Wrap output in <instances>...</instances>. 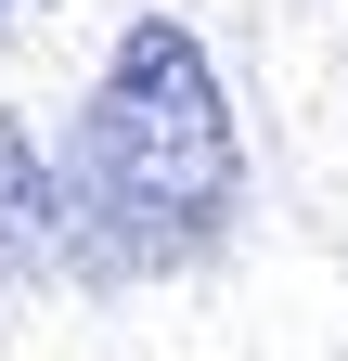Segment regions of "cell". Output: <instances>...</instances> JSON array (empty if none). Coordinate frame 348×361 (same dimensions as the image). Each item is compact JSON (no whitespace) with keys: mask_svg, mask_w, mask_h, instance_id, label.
<instances>
[{"mask_svg":"<svg viewBox=\"0 0 348 361\" xmlns=\"http://www.w3.org/2000/svg\"><path fill=\"white\" fill-rule=\"evenodd\" d=\"M232 219V104L181 13L116 39L65 155L0 129V271L26 284H142Z\"/></svg>","mask_w":348,"mask_h":361,"instance_id":"obj_1","label":"cell"}]
</instances>
